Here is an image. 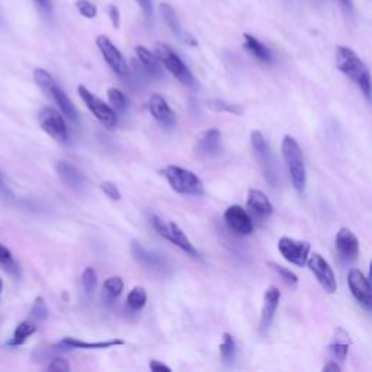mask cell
<instances>
[{
    "label": "cell",
    "instance_id": "1",
    "mask_svg": "<svg viewBox=\"0 0 372 372\" xmlns=\"http://www.w3.org/2000/svg\"><path fill=\"white\" fill-rule=\"evenodd\" d=\"M336 66L338 69L348 76L356 86L361 89L366 101H371V77L369 70L365 63L358 57V54L348 47L336 49Z\"/></svg>",
    "mask_w": 372,
    "mask_h": 372
},
{
    "label": "cell",
    "instance_id": "2",
    "mask_svg": "<svg viewBox=\"0 0 372 372\" xmlns=\"http://www.w3.org/2000/svg\"><path fill=\"white\" fill-rule=\"evenodd\" d=\"M282 156L285 159L293 186L296 188L297 192H300V193L304 192L306 185H307V171H306V163H304L301 147L294 137H291V136L283 137Z\"/></svg>",
    "mask_w": 372,
    "mask_h": 372
},
{
    "label": "cell",
    "instance_id": "3",
    "mask_svg": "<svg viewBox=\"0 0 372 372\" xmlns=\"http://www.w3.org/2000/svg\"><path fill=\"white\" fill-rule=\"evenodd\" d=\"M161 175L166 178L169 185L172 186L174 191L182 195H193V196H202L203 195V184L202 181L191 171L175 166L164 168L161 171Z\"/></svg>",
    "mask_w": 372,
    "mask_h": 372
},
{
    "label": "cell",
    "instance_id": "4",
    "mask_svg": "<svg viewBox=\"0 0 372 372\" xmlns=\"http://www.w3.org/2000/svg\"><path fill=\"white\" fill-rule=\"evenodd\" d=\"M154 53L160 61V64L169 70L179 81L186 86H192L195 84V79L186 64L181 60V57L166 44L157 43L154 46Z\"/></svg>",
    "mask_w": 372,
    "mask_h": 372
},
{
    "label": "cell",
    "instance_id": "5",
    "mask_svg": "<svg viewBox=\"0 0 372 372\" xmlns=\"http://www.w3.org/2000/svg\"><path fill=\"white\" fill-rule=\"evenodd\" d=\"M150 220H151L154 230L159 233L160 237L166 238L171 243H174L175 246H178L179 249H182L186 255H189L192 258H199L198 251L195 249L193 244L191 243V240L186 237V234L182 231V228L178 224L163 221L157 216H151Z\"/></svg>",
    "mask_w": 372,
    "mask_h": 372
},
{
    "label": "cell",
    "instance_id": "6",
    "mask_svg": "<svg viewBox=\"0 0 372 372\" xmlns=\"http://www.w3.org/2000/svg\"><path fill=\"white\" fill-rule=\"evenodd\" d=\"M251 141H252V149L253 153L261 164V168L265 174L266 181L272 185L276 186L278 185V172H276V164H275V159L273 154L271 151V147L268 146L263 134L261 131H252L251 134Z\"/></svg>",
    "mask_w": 372,
    "mask_h": 372
},
{
    "label": "cell",
    "instance_id": "7",
    "mask_svg": "<svg viewBox=\"0 0 372 372\" xmlns=\"http://www.w3.org/2000/svg\"><path fill=\"white\" fill-rule=\"evenodd\" d=\"M77 92L80 95V98L84 99L85 105L88 106V109L95 115V118L104 124L105 127L108 129H114L116 127L118 124V116L116 112L114 111L112 106L106 105L102 99H99L96 95H94L88 88L85 86H79Z\"/></svg>",
    "mask_w": 372,
    "mask_h": 372
},
{
    "label": "cell",
    "instance_id": "8",
    "mask_svg": "<svg viewBox=\"0 0 372 372\" xmlns=\"http://www.w3.org/2000/svg\"><path fill=\"white\" fill-rule=\"evenodd\" d=\"M39 126L59 143L67 141V126L63 114L54 108H44L38 115Z\"/></svg>",
    "mask_w": 372,
    "mask_h": 372
},
{
    "label": "cell",
    "instance_id": "9",
    "mask_svg": "<svg viewBox=\"0 0 372 372\" xmlns=\"http://www.w3.org/2000/svg\"><path fill=\"white\" fill-rule=\"evenodd\" d=\"M96 46L115 74H118L119 77H126L129 74V64L126 59H124L122 53L114 46V43L106 35L96 36Z\"/></svg>",
    "mask_w": 372,
    "mask_h": 372
},
{
    "label": "cell",
    "instance_id": "10",
    "mask_svg": "<svg viewBox=\"0 0 372 372\" xmlns=\"http://www.w3.org/2000/svg\"><path fill=\"white\" fill-rule=\"evenodd\" d=\"M278 249L283 256V259L288 261L289 263L304 266L308 259V253L311 251V244L308 241H300L289 237H282L278 241Z\"/></svg>",
    "mask_w": 372,
    "mask_h": 372
},
{
    "label": "cell",
    "instance_id": "11",
    "mask_svg": "<svg viewBox=\"0 0 372 372\" xmlns=\"http://www.w3.org/2000/svg\"><path fill=\"white\" fill-rule=\"evenodd\" d=\"M131 253H133L134 259L137 261V263L150 272L164 275L171 269L166 259L156 252H149L139 241L131 243Z\"/></svg>",
    "mask_w": 372,
    "mask_h": 372
},
{
    "label": "cell",
    "instance_id": "12",
    "mask_svg": "<svg viewBox=\"0 0 372 372\" xmlns=\"http://www.w3.org/2000/svg\"><path fill=\"white\" fill-rule=\"evenodd\" d=\"M306 263L308 265L310 271L314 273V276L317 278L318 283L321 285L324 291L328 294H335L336 288H338L336 276H335L333 269L330 268V265L326 262V259L321 255L314 253L307 259Z\"/></svg>",
    "mask_w": 372,
    "mask_h": 372
},
{
    "label": "cell",
    "instance_id": "13",
    "mask_svg": "<svg viewBox=\"0 0 372 372\" xmlns=\"http://www.w3.org/2000/svg\"><path fill=\"white\" fill-rule=\"evenodd\" d=\"M348 285L355 300L365 310L369 311L372 308V297H371V285L365 273L361 272L359 269H351L348 273Z\"/></svg>",
    "mask_w": 372,
    "mask_h": 372
},
{
    "label": "cell",
    "instance_id": "14",
    "mask_svg": "<svg viewBox=\"0 0 372 372\" xmlns=\"http://www.w3.org/2000/svg\"><path fill=\"white\" fill-rule=\"evenodd\" d=\"M149 109L161 129L172 130L176 127V115L163 96L151 95L149 101Z\"/></svg>",
    "mask_w": 372,
    "mask_h": 372
},
{
    "label": "cell",
    "instance_id": "15",
    "mask_svg": "<svg viewBox=\"0 0 372 372\" xmlns=\"http://www.w3.org/2000/svg\"><path fill=\"white\" fill-rule=\"evenodd\" d=\"M227 226L240 236H249L253 231V221L240 205H231L224 213Z\"/></svg>",
    "mask_w": 372,
    "mask_h": 372
},
{
    "label": "cell",
    "instance_id": "16",
    "mask_svg": "<svg viewBox=\"0 0 372 372\" xmlns=\"http://www.w3.org/2000/svg\"><path fill=\"white\" fill-rule=\"evenodd\" d=\"M56 171L60 176V179L71 189L74 191H85L88 186L86 176L81 174L74 164L69 161H57L56 163Z\"/></svg>",
    "mask_w": 372,
    "mask_h": 372
},
{
    "label": "cell",
    "instance_id": "17",
    "mask_svg": "<svg viewBox=\"0 0 372 372\" xmlns=\"http://www.w3.org/2000/svg\"><path fill=\"white\" fill-rule=\"evenodd\" d=\"M336 249L341 258L346 262H353L359 255L358 237L349 228H341L336 234Z\"/></svg>",
    "mask_w": 372,
    "mask_h": 372
},
{
    "label": "cell",
    "instance_id": "18",
    "mask_svg": "<svg viewBox=\"0 0 372 372\" xmlns=\"http://www.w3.org/2000/svg\"><path fill=\"white\" fill-rule=\"evenodd\" d=\"M279 300H281L279 289L276 286H269L263 296V307H262V317H261L262 332H266L269 326L272 324L276 308L279 306Z\"/></svg>",
    "mask_w": 372,
    "mask_h": 372
},
{
    "label": "cell",
    "instance_id": "19",
    "mask_svg": "<svg viewBox=\"0 0 372 372\" xmlns=\"http://www.w3.org/2000/svg\"><path fill=\"white\" fill-rule=\"evenodd\" d=\"M221 144V134L217 129L205 131L196 141V153L203 159H211L218 154Z\"/></svg>",
    "mask_w": 372,
    "mask_h": 372
},
{
    "label": "cell",
    "instance_id": "20",
    "mask_svg": "<svg viewBox=\"0 0 372 372\" xmlns=\"http://www.w3.org/2000/svg\"><path fill=\"white\" fill-rule=\"evenodd\" d=\"M247 206L259 218H268L273 211L271 201L259 189H251L249 193H247Z\"/></svg>",
    "mask_w": 372,
    "mask_h": 372
},
{
    "label": "cell",
    "instance_id": "21",
    "mask_svg": "<svg viewBox=\"0 0 372 372\" xmlns=\"http://www.w3.org/2000/svg\"><path fill=\"white\" fill-rule=\"evenodd\" d=\"M136 54L139 61L143 64L144 70L151 76V77H161L163 76V67L157 59L156 54H153L150 50H147L143 46L136 47Z\"/></svg>",
    "mask_w": 372,
    "mask_h": 372
},
{
    "label": "cell",
    "instance_id": "22",
    "mask_svg": "<svg viewBox=\"0 0 372 372\" xmlns=\"http://www.w3.org/2000/svg\"><path fill=\"white\" fill-rule=\"evenodd\" d=\"M49 95L56 101V104L59 105L61 114H63L67 119H70V121H73V122H77V119H79V118H77V111H76L73 102L69 99V96L63 92L61 88H59V86L54 84V85L50 88Z\"/></svg>",
    "mask_w": 372,
    "mask_h": 372
},
{
    "label": "cell",
    "instance_id": "23",
    "mask_svg": "<svg viewBox=\"0 0 372 372\" xmlns=\"http://www.w3.org/2000/svg\"><path fill=\"white\" fill-rule=\"evenodd\" d=\"M243 39H244V49L249 51L256 60L262 61V63H272L273 57L272 53L269 51L268 47H265L261 41L255 36H252L251 34H243Z\"/></svg>",
    "mask_w": 372,
    "mask_h": 372
},
{
    "label": "cell",
    "instance_id": "24",
    "mask_svg": "<svg viewBox=\"0 0 372 372\" xmlns=\"http://www.w3.org/2000/svg\"><path fill=\"white\" fill-rule=\"evenodd\" d=\"M63 346H66L67 349H109L114 346H121L126 342L122 339H111L106 342H84V341H79L74 338H64L60 342Z\"/></svg>",
    "mask_w": 372,
    "mask_h": 372
},
{
    "label": "cell",
    "instance_id": "25",
    "mask_svg": "<svg viewBox=\"0 0 372 372\" xmlns=\"http://www.w3.org/2000/svg\"><path fill=\"white\" fill-rule=\"evenodd\" d=\"M36 332V326L34 323H31L29 320H25L22 323L18 324V327L15 328L12 339L8 342L9 346H21L24 345L28 338H31L34 333Z\"/></svg>",
    "mask_w": 372,
    "mask_h": 372
},
{
    "label": "cell",
    "instance_id": "26",
    "mask_svg": "<svg viewBox=\"0 0 372 372\" xmlns=\"http://www.w3.org/2000/svg\"><path fill=\"white\" fill-rule=\"evenodd\" d=\"M0 268L16 278L21 276V269H19L18 262L14 259L12 252L2 243H0Z\"/></svg>",
    "mask_w": 372,
    "mask_h": 372
},
{
    "label": "cell",
    "instance_id": "27",
    "mask_svg": "<svg viewBox=\"0 0 372 372\" xmlns=\"http://www.w3.org/2000/svg\"><path fill=\"white\" fill-rule=\"evenodd\" d=\"M147 303V293L143 286H136L133 288L129 297H127V304L133 311H140Z\"/></svg>",
    "mask_w": 372,
    "mask_h": 372
},
{
    "label": "cell",
    "instance_id": "28",
    "mask_svg": "<svg viewBox=\"0 0 372 372\" xmlns=\"http://www.w3.org/2000/svg\"><path fill=\"white\" fill-rule=\"evenodd\" d=\"M220 355L226 365H231L236 359V342L230 333L223 335V343L220 345Z\"/></svg>",
    "mask_w": 372,
    "mask_h": 372
},
{
    "label": "cell",
    "instance_id": "29",
    "mask_svg": "<svg viewBox=\"0 0 372 372\" xmlns=\"http://www.w3.org/2000/svg\"><path fill=\"white\" fill-rule=\"evenodd\" d=\"M160 14H161L164 22H166L168 26L171 28V31L175 35H179L181 34V24H179V19H178L174 8L169 4H161L160 5Z\"/></svg>",
    "mask_w": 372,
    "mask_h": 372
},
{
    "label": "cell",
    "instance_id": "30",
    "mask_svg": "<svg viewBox=\"0 0 372 372\" xmlns=\"http://www.w3.org/2000/svg\"><path fill=\"white\" fill-rule=\"evenodd\" d=\"M108 99L115 112H126L129 108V101L119 89L109 88L108 89Z\"/></svg>",
    "mask_w": 372,
    "mask_h": 372
},
{
    "label": "cell",
    "instance_id": "31",
    "mask_svg": "<svg viewBox=\"0 0 372 372\" xmlns=\"http://www.w3.org/2000/svg\"><path fill=\"white\" fill-rule=\"evenodd\" d=\"M34 80H35V84L41 89H43L46 94H49L50 88L56 84L53 76L47 70H44V69H35L34 70Z\"/></svg>",
    "mask_w": 372,
    "mask_h": 372
},
{
    "label": "cell",
    "instance_id": "32",
    "mask_svg": "<svg viewBox=\"0 0 372 372\" xmlns=\"http://www.w3.org/2000/svg\"><path fill=\"white\" fill-rule=\"evenodd\" d=\"M81 285H84L86 296L91 297L95 293L96 285H98V275L94 268H86L84 271V275H81Z\"/></svg>",
    "mask_w": 372,
    "mask_h": 372
},
{
    "label": "cell",
    "instance_id": "33",
    "mask_svg": "<svg viewBox=\"0 0 372 372\" xmlns=\"http://www.w3.org/2000/svg\"><path fill=\"white\" fill-rule=\"evenodd\" d=\"M49 317V307L47 303L43 297H36L32 308H31V318H34L35 321H44Z\"/></svg>",
    "mask_w": 372,
    "mask_h": 372
},
{
    "label": "cell",
    "instance_id": "34",
    "mask_svg": "<svg viewBox=\"0 0 372 372\" xmlns=\"http://www.w3.org/2000/svg\"><path fill=\"white\" fill-rule=\"evenodd\" d=\"M124 289V282L119 276H109L105 282H104V291L106 293V296H109L111 298H116L121 296Z\"/></svg>",
    "mask_w": 372,
    "mask_h": 372
},
{
    "label": "cell",
    "instance_id": "35",
    "mask_svg": "<svg viewBox=\"0 0 372 372\" xmlns=\"http://www.w3.org/2000/svg\"><path fill=\"white\" fill-rule=\"evenodd\" d=\"M268 266H271V268L281 276V279H282L286 285H289V286H297V283H298V276H297L294 272H291L289 269H286V268H283V266H281V265H278V263H273V262H269Z\"/></svg>",
    "mask_w": 372,
    "mask_h": 372
},
{
    "label": "cell",
    "instance_id": "36",
    "mask_svg": "<svg viewBox=\"0 0 372 372\" xmlns=\"http://www.w3.org/2000/svg\"><path fill=\"white\" fill-rule=\"evenodd\" d=\"M74 6L77 12L86 19H95L98 15V8L92 2H89V0H76Z\"/></svg>",
    "mask_w": 372,
    "mask_h": 372
},
{
    "label": "cell",
    "instance_id": "37",
    "mask_svg": "<svg viewBox=\"0 0 372 372\" xmlns=\"http://www.w3.org/2000/svg\"><path fill=\"white\" fill-rule=\"evenodd\" d=\"M330 352H332V355L341 361V362H345L346 358H348V353H349V343L348 342H342V341H336L335 343H332L328 346Z\"/></svg>",
    "mask_w": 372,
    "mask_h": 372
},
{
    "label": "cell",
    "instance_id": "38",
    "mask_svg": "<svg viewBox=\"0 0 372 372\" xmlns=\"http://www.w3.org/2000/svg\"><path fill=\"white\" fill-rule=\"evenodd\" d=\"M210 108L214 109V111H218V112H230V114H236V115H240L241 114V109L236 105H228L223 101H210L208 102Z\"/></svg>",
    "mask_w": 372,
    "mask_h": 372
},
{
    "label": "cell",
    "instance_id": "39",
    "mask_svg": "<svg viewBox=\"0 0 372 372\" xmlns=\"http://www.w3.org/2000/svg\"><path fill=\"white\" fill-rule=\"evenodd\" d=\"M99 188H101V191H102L109 199H112V201H121L122 195H121V192H119V189H118V186H116L115 184H112V182H102V184L99 185Z\"/></svg>",
    "mask_w": 372,
    "mask_h": 372
},
{
    "label": "cell",
    "instance_id": "40",
    "mask_svg": "<svg viewBox=\"0 0 372 372\" xmlns=\"http://www.w3.org/2000/svg\"><path fill=\"white\" fill-rule=\"evenodd\" d=\"M49 371H70V365L67 363L66 359L61 358H54L50 365L47 366Z\"/></svg>",
    "mask_w": 372,
    "mask_h": 372
},
{
    "label": "cell",
    "instance_id": "41",
    "mask_svg": "<svg viewBox=\"0 0 372 372\" xmlns=\"http://www.w3.org/2000/svg\"><path fill=\"white\" fill-rule=\"evenodd\" d=\"M108 12H109V18H111L112 26H114L115 29H118V28L121 26V14H119V9H118L116 6H114V5H111L109 9H108Z\"/></svg>",
    "mask_w": 372,
    "mask_h": 372
},
{
    "label": "cell",
    "instance_id": "42",
    "mask_svg": "<svg viewBox=\"0 0 372 372\" xmlns=\"http://www.w3.org/2000/svg\"><path fill=\"white\" fill-rule=\"evenodd\" d=\"M36 4V6L43 11L46 15H51L53 11V5H51V0H34Z\"/></svg>",
    "mask_w": 372,
    "mask_h": 372
},
{
    "label": "cell",
    "instance_id": "43",
    "mask_svg": "<svg viewBox=\"0 0 372 372\" xmlns=\"http://www.w3.org/2000/svg\"><path fill=\"white\" fill-rule=\"evenodd\" d=\"M136 2L139 4V6L143 9L144 15L147 18H150L153 15V5H151V0H136Z\"/></svg>",
    "mask_w": 372,
    "mask_h": 372
},
{
    "label": "cell",
    "instance_id": "44",
    "mask_svg": "<svg viewBox=\"0 0 372 372\" xmlns=\"http://www.w3.org/2000/svg\"><path fill=\"white\" fill-rule=\"evenodd\" d=\"M150 369L151 371H166V372H171L172 369H171V366H168V365H164V363H161V362H159V361H150Z\"/></svg>",
    "mask_w": 372,
    "mask_h": 372
},
{
    "label": "cell",
    "instance_id": "45",
    "mask_svg": "<svg viewBox=\"0 0 372 372\" xmlns=\"http://www.w3.org/2000/svg\"><path fill=\"white\" fill-rule=\"evenodd\" d=\"M324 372H328V371H333V372H339L341 371V366L336 363V362H328L327 365H324L323 368Z\"/></svg>",
    "mask_w": 372,
    "mask_h": 372
},
{
    "label": "cell",
    "instance_id": "46",
    "mask_svg": "<svg viewBox=\"0 0 372 372\" xmlns=\"http://www.w3.org/2000/svg\"><path fill=\"white\" fill-rule=\"evenodd\" d=\"M342 4H343L345 6H348V8H351V5H352L351 0H342Z\"/></svg>",
    "mask_w": 372,
    "mask_h": 372
},
{
    "label": "cell",
    "instance_id": "47",
    "mask_svg": "<svg viewBox=\"0 0 372 372\" xmlns=\"http://www.w3.org/2000/svg\"><path fill=\"white\" fill-rule=\"evenodd\" d=\"M2 288H4V281L0 278V293H2Z\"/></svg>",
    "mask_w": 372,
    "mask_h": 372
}]
</instances>
